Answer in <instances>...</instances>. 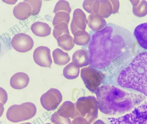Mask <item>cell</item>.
Segmentation results:
<instances>
[{"mask_svg": "<svg viewBox=\"0 0 147 124\" xmlns=\"http://www.w3.org/2000/svg\"><path fill=\"white\" fill-rule=\"evenodd\" d=\"M95 93L98 109L105 114L122 113L132 107V101L127 93L113 85H102Z\"/></svg>", "mask_w": 147, "mask_h": 124, "instance_id": "obj_1", "label": "cell"}, {"mask_svg": "<svg viewBox=\"0 0 147 124\" xmlns=\"http://www.w3.org/2000/svg\"><path fill=\"white\" fill-rule=\"evenodd\" d=\"M117 82L121 87L137 91L147 96V52L139 53L121 71Z\"/></svg>", "mask_w": 147, "mask_h": 124, "instance_id": "obj_2", "label": "cell"}, {"mask_svg": "<svg viewBox=\"0 0 147 124\" xmlns=\"http://www.w3.org/2000/svg\"><path fill=\"white\" fill-rule=\"evenodd\" d=\"M76 117L80 116L91 124L97 118L98 107L94 96L81 97L75 103Z\"/></svg>", "mask_w": 147, "mask_h": 124, "instance_id": "obj_3", "label": "cell"}, {"mask_svg": "<svg viewBox=\"0 0 147 124\" xmlns=\"http://www.w3.org/2000/svg\"><path fill=\"white\" fill-rule=\"evenodd\" d=\"M36 112L35 105L32 103L27 102L10 106L7 111L6 116L9 121L17 123L32 118Z\"/></svg>", "mask_w": 147, "mask_h": 124, "instance_id": "obj_4", "label": "cell"}, {"mask_svg": "<svg viewBox=\"0 0 147 124\" xmlns=\"http://www.w3.org/2000/svg\"><path fill=\"white\" fill-rule=\"evenodd\" d=\"M80 75L86 87L95 93L104 78V75L100 71L90 66L81 69Z\"/></svg>", "mask_w": 147, "mask_h": 124, "instance_id": "obj_5", "label": "cell"}, {"mask_svg": "<svg viewBox=\"0 0 147 124\" xmlns=\"http://www.w3.org/2000/svg\"><path fill=\"white\" fill-rule=\"evenodd\" d=\"M62 100V96L57 89L51 88L41 97V104L45 109L51 111L56 109Z\"/></svg>", "mask_w": 147, "mask_h": 124, "instance_id": "obj_6", "label": "cell"}, {"mask_svg": "<svg viewBox=\"0 0 147 124\" xmlns=\"http://www.w3.org/2000/svg\"><path fill=\"white\" fill-rule=\"evenodd\" d=\"M11 45L16 51L24 53L31 50L34 45L32 37L28 35L23 33L16 34L11 41Z\"/></svg>", "mask_w": 147, "mask_h": 124, "instance_id": "obj_7", "label": "cell"}, {"mask_svg": "<svg viewBox=\"0 0 147 124\" xmlns=\"http://www.w3.org/2000/svg\"><path fill=\"white\" fill-rule=\"evenodd\" d=\"M33 58L35 62L43 67L51 68L52 63L50 49L47 47L40 46L34 50Z\"/></svg>", "mask_w": 147, "mask_h": 124, "instance_id": "obj_8", "label": "cell"}, {"mask_svg": "<svg viewBox=\"0 0 147 124\" xmlns=\"http://www.w3.org/2000/svg\"><path fill=\"white\" fill-rule=\"evenodd\" d=\"M88 24L85 14L80 9H76L74 12L72 19L70 25L72 33L79 30H85Z\"/></svg>", "mask_w": 147, "mask_h": 124, "instance_id": "obj_9", "label": "cell"}, {"mask_svg": "<svg viewBox=\"0 0 147 124\" xmlns=\"http://www.w3.org/2000/svg\"><path fill=\"white\" fill-rule=\"evenodd\" d=\"M30 5L25 2H20L14 7L13 13L18 19L24 20L28 18L32 14Z\"/></svg>", "mask_w": 147, "mask_h": 124, "instance_id": "obj_10", "label": "cell"}, {"mask_svg": "<svg viewBox=\"0 0 147 124\" xmlns=\"http://www.w3.org/2000/svg\"><path fill=\"white\" fill-rule=\"evenodd\" d=\"M134 36L140 46L147 50V23H141L135 28Z\"/></svg>", "mask_w": 147, "mask_h": 124, "instance_id": "obj_11", "label": "cell"}, {"mask_svg": "<svg viewBox=\"0 0 147 124\" xmlns=\"http://www.w3.org/2000/svg\"><path fill=\"white\" fill-rule=\"evenodd\" d=\"M29 80V77L26 73L18 72L15 73L11 77L10 84L13 88L21 89L27 86Z\"/></svg>", "mask_w": 147, "mask_h": 124, "instance_id": "obj_12", "label": "cell"}, {"mask_svg": "<svg viewBox=\"0 0 147 124\" xmlns=\"http://www.w3.org/2000/svg\"><path fill=\"white\" fill-rule=\"evenodd\" d=\"M87 21L89 27L95 31L102 30L107 24L105 20L98 13L90 14L88 17Z\"/></svg>", "mask_w": 147, "mask_h": 124, "instance_id": "obj_13", "label": "cell"}, {"mask_svg": "<svg viewBox=\"0 0 147 124\" xmlns=\"http://www.w3.org/2000/svg\"><path fill=\"white\" fill-rule=\"evenodd\" d=\"M57 111L64 118L74 119L76 117L75 103L70 101L64 102Z\"/></svg>", "mask_w": 147, "mask_h": 124, "instance_id": "obj_14", "label": "cell"}, {"mask_svg": "<svg viewBox=\"0 0 147 124\" xmlns=\"http://www.w3.org/2000/svg\"><path fill=\"white\" fill-rule=\"evenodd\" d=\"M72 61L79 68L88 65L90 59L88 52L84 49L76 51L72 55Z\"/></svg>", "mask_w": 147, "mask_h": 124, "instance_id": "obj_15", "label": "cell"}, {"mask_svg": "<svg viewBox=\"0 0 147 124\" xmlns=\"http://www.w3.org/2000/svg\"><path fill=\"white\" fill-rule=\"evenodd\" d=\"M31 29L36 36L45 37L50 34L51 28L47 23L38 21L32 25Z\"/></svg>", "mask_w": 147, "mask_h": 124, "instance_id": "obj_16", "label": "cell"}, {"mask_svg": "<svg viewBox=\"0 0 147 124\" xmlns=\"http://www.w3.org/2000/svg\"><path fill=\"white\" fill-rule=\"evenodd\" d=\"M52 55L54 63L58 65H64L71 59L67 53L58 48L54 50Z\"/></svg>", "mask_w": 147, "mask_h": 124, "instance_id": "obj_17", "label": "cell"}, {"mask_svg": "<svg viewBox=\"0 0 147 124\" xmlns=\"http://www.w3.org/2000/svg\"><path fill=\"white\" fill-rule=\"evenodd\" d=\"M58 46L65 51H69L74 47V38L70 34H64L57 39Z\"/></svg>", "mask_w": 147, "mask_h": 124, "instance_id": "obj_18", "label": "cell"}, {"mask_svg": "<svg viewBox=\"0 0 147 124\" xmlns=\"http://www.w3.org/2000/svg\"><path fill=\"white\" fill-rule=\"evenodd\" d=\"M80 68L73 62H71L64 68L63 74L64 77L68 79L77 78L80 73Z\"/></svg>", "mask_w": 147, "mask_h": 124, "instance_id": "obj_19", "label": "cell"}, {"mask_svg": "<svg viewBox=\"0 0 147 124\" xmlns=\"http://www.w3.org/2000/svg\"><path fill=\"white\" fill-rule=\"evenodd\" d=\"M73 35L74 43L79 45L83 46L87 44L91 38L90 35L85 30H78Z\"/></svg>", "mask_w": 147, "mask_h": 124, "instance_id": "obj_20", "label": "cell"}, {"mask_svg": "<svg viewBox=\"0 0 147 124\" xmlns=\"http://www.w3.org/2000/svg\"><path fill=\"white\" fill-rule=\"evenodd\" d=\"M100 8L98 13L103 18H107L112 14L113 9L110 0H99Z\"/></svg>", "mask_w": 147, "mask_h": 124, "instance_id": "obj_21", "label": "cell"}, {"mask_svg": "<svg viewBox=\"0 0 147 124\" xmlns=\"http://www.w3.org/2000/svg\"><path fill=\"white\" fill-rule=\"evenodd\" d=\"M82 6L83 9L89 13H98L100 8L99 0H84Z\"/></svg>", "mask_w": 147, "mask_h": 124, "instance_id": "obj_22", "label": "cell"}, {"mask_svg": "<svg viewBox=\"0 0 147 124\" xmlns=\"http://www.w3.org/2000/svg\"><path fill=\"white\" fill-rule=\"evenodd\" d=\"M53 35L56 39L58 37L64 34H70L68 24L64 22L55 25L53 31Z\"/></svg>", "mask_w": 147, "mask_h": 124, "instance_id": "obj_23", "label": "cell"}, {"mask_svg": "<svg viewBox=\"0 0 147 124\" xmlns=\"http://www.w3.org/2000/svg\"><path fill=\"white\" fill-rule=\"evenodd\" d=\"M70 19L69 14L63 11H59L56 13L54 17L53 24L54 27L63 22L68 24Z\"/></svg>", "mask_w": 147, "mask_h": 124, "instance_id": "obj_24", "label": "cell"}, {"mask_svg": "<svg viewBox=\"0 0 147 124\" xmlns=\"http://www.w3.org/2000/svg\"><path fill=\"white\" fill-rule=\"evenodd\" d=\"M71 9L69 3L65 0H59L56 4L53 12L55 13L63 11L70 14Z\"/></svg>", "mask_w": 147, "mask_h": 124, "instance_id": "obj_25", "label": "cell"}, {"mask_svg": "<svg viewBox=\"0 0 147 124\" xmlns=\"http://www.w3.org/2000/svg\"><path fill=\"white\" fill-rule=\"evenodd\" d=\"M51 120L54 124H71L70 118H65L61 116L57 111L52 115Z\"/></svg>", "mask_w": 147, "mask_h": 124, "instance_id": "obj_26", "label": "cell"}, {"mask_svg": "<svg viewBox=\"0 0 147 124\" xmlns=\"http://www.w3.org/2000/svg\"><path fill=\"white\" fill-rule=\"evenodd\" d=\"M24 2L29 3L32 9V15H35L40 12L42 5V0H24Z\"/></svg>", "mask_w": 147, "mask_h": 124, "instance_id": "obj_27", "label": "cell"}, {"mask_svg": "<svg viewBox=\"0 0 147 124\" xmlns=\"http://www.w3.org/2000/svg\"><path fill=\"white\" fill-rule=\"evenodd\" d=\"M71 124H89L85 119L80 116H77L71 121Z\"/></svg>", "mask_w": 147, "mask_h": 124, "instance_id": "obj_28", "label": "cell"}, {"mask_svg": "<svg viewBox=\"0 0 147 124\" xmlns=\"http://www.w3.org/2000/svg\"><path fill=\"white\" fill-rule=\"evenodd\" d=\"M7 99V94L5 90L0 87V103L3 105L6 102Z\"/></svg>", "mask_w": 147, "mask_h": 124, "instance_id": "obj_29", "label": "cell"}, {"mask_svg": "<svg viewBox=\"0 0 147 124\" xmlns=\"http://www.w3.org/2000/svg\"><path fill=\"white\" fill-rule=\"evenodd\" d=\"M92 124H105L103 121L100 119H98L94 122Z\"/></svg>", "mask_w": 147, "mask_h": 124, "instance_id": "obj_30", "label": "cell"}, {"mask_svg": "<svg viewBox=\"0 0 147 124\" xmlns=\"http://www.w3.org/2000/svg\"><path fill=\"white\" fill-rule=\"evenodd\" d=\"M20 124H32L31 123L29 122L24 123H20Z\"/></svg>", "mask_w": 147, "mask_h": 124, "instance_id": "obj_31", "label": "cell"}, {"mask_svg": "<svg viewBox=\"0 0 147 124\" xmlns=\"http://www.w3.org/2000/svg\"><path fill=\"white\" fill-rule=\"evenodd\" d=\"M45 124H51L50 123H47Z\"/></svg>", "mask_w": 147, "mask_h": 124, "instance_id": "obj_32", "label": "cell"}]
</instances>
